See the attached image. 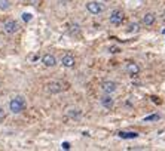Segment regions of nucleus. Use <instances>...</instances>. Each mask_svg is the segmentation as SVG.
Masks as SVG:
<instances>
[{
	"mask_svg": "<svg viewBox=\"0 0 165 151\" xmlns=\"http://www.w3.org/2000/svg\"><path fill=\"white\" fill-rule=\"evenodd\" d=\"M61 64H63V67H66V68H72V67H74L76 59H74V56H73L72 53H66V55L61 56Z\"/></svg>",
	"mask_w": 165,
	"mask_h": 151,
	"instance_id": "obj_8",
	"label": "nucleus"
},
{
	"mask_svg": "<svg viewBox=\"0 0 165 151\" xmlns=\"http://www.w3.org/2000/svg\"><path fill=\"white\" fill-rule=\"evenodd\" d=\"M123 20H125V14L120 11V9H113L112 12H110V18H109V21H110V24L112 25H120L122 22H123Z\"/></svg>",
	"mask_w": 165,
	"mask_h": 151,
	"instance_id": "obj_3",
	"label": "nucleus"
},
{
	"mask_svg": "<svg viewBox=\"0 0 165 151\" xmlns=\"http://www.w3.org/2000/svg\"><path fill=\"white\" fill-rule=\"evenodd\" d=\"M155 21H156V15H155L153 12L144 14V17H143V24H144V25H153Z\"/></svg>",
	"mask_w": 165,
	"mask_h": 151,
	"instance_id": "obj_11",
	"label": "nucleus"
},
{
	"mask_svg": "<svg viewBox=\"0 0 165 151\" xmlns=\"http://www.w3.org/2000/svg\"><path fill=\"white\" fill-rule=\"evenodd\" d=\"M159 114H152V116H147L144 117V121H155V120H159Z\"/></svg>",
	"mask_w": 165,
	"mask_h": 151,
	"instance_id": "obj_15",
	"label": "nucleus"
},
{
	"mask_svg": "<svg viewBox=\"0 0 165 151\" xmlns=\"http://www.w3.org/2000/svg\"><path fill=\"white\" fill-rule=\"evenodd\" d=\"M11 8V0H0V11H9Z\"/></svg>",
	"mask_w": 165,
	"mask_h": 151,
	"instance_id": "obj_14",
	"label": "nucleus"
},
{
	"mask_svg": "<svg viewBox=\"0 0 165 151\" xmlns=\"http://www.w3.org/2000/svg\"><path fill=\"white\" fill-rule=\"evenodd\" d=\"M63 148H64V150H69V148H70V144H69V142H64V144H63Z\"/></svg>",
	"mask_w": 165,
	"mask_h": 151,
	"instance_id": "obj_20",
	"label": "nucleus"
},
{
	"mask_svg": "<svg viewBox=\"0 0 165 151\" xmlns=\"http://www.w3.org/2000/svg\"><path fill=\"white\" fill-rule=\"evenodd\" d=\"M31 20H33V15H31V14H27V12H24V14H23V21L30 22Z\"/></svg>",
	"mask_w": 165,
	"mask_h": 151,
	"instance_id": "obj_17",
	"label": "nucleus"
},
{
	"mask_svg": "<svg viewBox=\"0 0 165 151\" xmlns=\"http://www.w3.org/2000/svg\"><path fill=\"white\" fill-rule=\"evenodd\" d=\"M101 2H109V0H101Z\"/></svg>",
	"mask_w": 165,
	"mask_h": 151,
	"instance_id": "obj_21",
	"label": "nucleus"
},
{
	"mask_svg": "<svg viewBox=\"0 0 165 151\" xmlns=\"http://www.w3.org/2000/svg\"><path fill=\"white\" fill-rule=\"evenodd\" d=\"M119 138H122V139H135V138H138V133L137 132H125V130H122V132H119Z\"/></svg>",
	"mask_w": 165,
	"mask_h": 151,
	"instance_id": "obj_12",
	"label": "nucleus"
},
{
	"mask_svg": "<svg viewBox=\"0 0 165 151\" xmlns=\"http://www.w3.org/2000/svg\"><path fill=\"white\" fill-rule=\"evenodd\" d=\"M110 52H112V53H118V52H119V49H118L116 46H112V48H110Z\"/></svg>",
	"mask_w": 165,
	"mask_h": 151,
	"instance_id": "obj_19",
	"label": "nucleus"
},
{
	"mask_svg": "<svg viewBox=\"0 0 165 151\" xmlns=\"http://www.w3.org/2000/svg\"><path fill=\"white\" fill-rule=\"evenodd\" d=\"M3 30H5L6 34H15L20 30V24L17 21H14V20H8L3 24Z\"/></svg>",
	"mask_w": 165,
	"mask_h": 151,
	"instance_id": "obj_4",
	"label": "nucleus"
},
{
	"mask_svg": "<svg viewBox=\"0 0 165 151\" xmlns=\"http://www.w3.org/2000/svg\"><path fill=\"white\" fill-rule=\"evenodd\" d=\"M42 64L45 67H48V68H52V67L57 65V58L54 55H51V53H45L42 56Z\"/></svg>",
	"mask_w": 165,
	"mask_h": 151,
	"instance_id": "obj_7",
	"label": "nucleus"
},
{
	"mask_svg": "<svg viewBox=\"0 0 165 151\" xmlns=\"http://www.w3.org/2000/svg\"><path fill=\"white\" fill-rule=\"evenodd\" d=\"M101 89L104 90V93H115L118 90V83L113 82V80H106L101 83Z\"/></svg>",
	"mask_w": 165,
	"mask_h": 151,
	"instance_id": "obj_6",
	"label": "nucleus"
},
{
	"mask_svg": "<svg viewBox=\"0 0 165 151\" xmlns=\"http://www.w3.org/2000/svg\"><path fill=\"white\" fill-rule=\"evenodd\" d=\"M82 116V111L80 110H77V108H69L67 110V117H70V118H79Z\"/></svg>",
	"mask_w": 165,
	"mask_h": 151,
	"instance_id": "obj_13",
	"label": "nucleus"
},
{
	"mask_svg": "<svg viewBox=\"0 0 165 151\" xmlns=\"http://www.w3.org/2000/svg\"><path fill=\"white\" fill-rule=\"evenodd\" d=\"M26 107H27V101H26V98H24L23 95H17V96H14V98L9 101V110H11V113H14V114L23 113V111L26 110Z\"/></svg>",
	"mask_w": 165,
	"mask_h": 151,
	"instance_id": "obj_1",
	"label": "nucleus"
},
{
	"mask_svg": "<svg viewBox=\"0 0 165 151\" xmlns=\"http://www.w3.org/2000/svg\"><path fill=\"white\" fill-rule=\"evenodd\" d=\"M86 11L92 15H100L104 12V5L101 3V0H91L86 3Z\"/></svg>",
	"mask_w": 165,
	"mask_h": 151,
	"instance_id": "obj_2",
	"label": "nucleus"
},
{
	"mask_svg": "<svg viewBox=\"0 0 165 151\" xmlns=\"http://www.w3.org/2000/svg\"><path fill=\"white\" fill-rule=\"evenodd\" d=\"M100 102H101V105H103L104 108H107V110H112L113 105H115V99L112 98L110 93H106V95L100 99Z\"/></svg>",
	"mask_w": 165,
	"mask_h": 151,
	"instance_id": "obj_9",
	"label": "nucleus"
},
{
	"mask_svg": "<svg viewBox=\"0 0 165 151\" xmlns=\"http://www.w3.org/2000/svg\"><path fill=\"white\" fill-rule=\"evenodd\" d=\"M138 28H140V25H138L137 22H134V24H131V25L128 27V33H132V31H138Z\"/></svg>",
	"mask_w": 165,
	"mask_h": 151,
	"instance_id": "obj_16",
	"label": "nucleus"
},
{
	"mask_svg": "<svg viewBox=\"0 0 165 151\" xmlns=\"http://www.w3.org/2000/svg\"><path fill=\"white\" fill-rule=\"evenodd\" d=\"M46 90H48L49 93H52V95H55V93H61V92L64 90V85H63L61 82H55V80H52V82H49V83L46 85Z\"/></svg>",
	"mask_w": 165,
	"mask_h": 151,
	"instance_id": "obj_5",
	"label": "nucleus"
},
{
	"mask_svg": "<svg viewBox=\"0 0 165 151\" xmlns=\"http://www.w3.org/2000/svg\"><path fill=\"white\" fill-rule=\"evenodd\" d=\"M6 117V113H5V108L3 107H0V120H3Z\"/></svg>",
	"mask_w": 165,
	"mask_h": 151,
	"instance_id": "obj_18",
	"label": "nucleus"
},
{
	"mask_svg": "<svg viewBox=\"0 0 165 151\" xmlns=\"http://www.w3.org/2000/svg\"><path fill=\"white\" fill-rule=\"evenodd\" d=\"M126 73H128L131 77L137 76V74L140 73V67H138V64H135V62H129V64L126 65Z\"/></svg>",
	"mask_w": 165,
	"mask_h": 151,
	"instance_id": "obj_10",
	"label": "nucleus"
}]
</instances>
